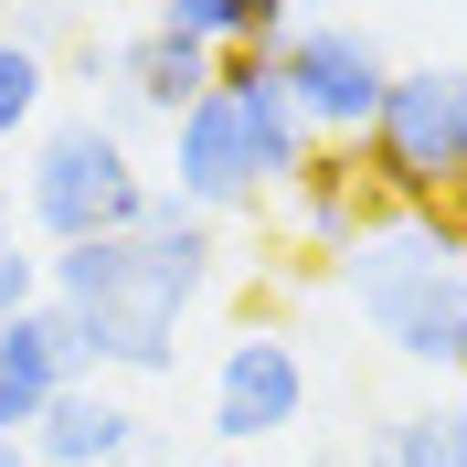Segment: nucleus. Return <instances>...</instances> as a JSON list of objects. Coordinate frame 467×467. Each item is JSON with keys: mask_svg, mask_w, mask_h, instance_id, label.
<instances>
[{"mask_svg": "<svg viewBox=\"0 0 467 467\" xmlns=\"http://www.w3.org/2000/svg\"><path fill=\"white\" fill-rule=\"evenodd\" d=\"M213 287V213L149 202L128 234H86L43 255V329L64 372H171L181 308Z\"/></svg>", "mask_w": 467, "mask_h": 467, "instance_id": "f257e3e1", "label": "nucleus"}, {"mask_svg": "<svg viewBox=\"0 0 467 467\" xmlns=\"http://www.w3.org/2000/svg\"><path fill=\"white\" fill-rule=\"evenodd\" d=\"M350 308L404 350V361H457L467 340V202H425V213H382L350 244Z\"/></svg>", "mask_w": 467, "mask_h": 467, "instance_id": "f03ea898", "label": "nucleus"}, {"mask_svg": "<svg viewBox=\"0 0 467 467\" xmlns=\"http://www.w3.org/2000/svg\"><path fill=\"white\" fill-rule=\"evenodd\" d=\"M350 171L372 181L382 213H425L457 202V75H382V107L350 139Z\"/></svg>", "mask_w": 467, "mask_h": 467, "instance_id": "7ed1b4c3", "label": "nucleus"}, {"mask_svg": "<svg viewBox=\"0 0 467 467\" xmlns=\"http://www.w3.org/2000/svg\"><path fill=\"white\" fill-rule=\"evenodd\" d=\"M149 202H160V192L139 181V160H128V139H117L107 117H64V128H43V149H32V171H22V213L54 234V244L128 234Z\"/></svg>", "mask_w": 467, "mask_h": 467, "instance_id": "20e7f679", "label": "nucleus"}, {"mask_svg": "<svg viewBox=\"0 0 467 467\" xmlns=\"http://www.w3.org/2000/svg\"><path fill=\"white\" fill-rule=\"evenodd\" d=\"M276 75H287V107H297V128L308 139H361V117L382 107V75L393 64L372 54V32H350V22H287L276 43Z\"/></svg>", "mask_w": 467, "mask_h": 467, "instance_id": "39448f33", "label": "nucleus"}, {"mask_svg": "<svg viewBox=\"0 0 467 467\" xmlns=\"http://www.w3.org/2000/svg\"><path fill=\"white\" fill-rule=\"evenodd\" d=\"M171 202H181V213H244V202H265L244 107H234L223 86H202L192 107L171 117Z\"/></svg>", "mask_w": 467, "mask_h": 467, "instance_id": "423d86ee", "label": "nucleus"}, {"mask_svg": "<svg viewBox=\"0 0 467 467\" xmlns=\"http://www.w3.org/2000/svg\"><path fill=\"white\" fill-rule=\"evenodd\" d=\"M297 414H308V361H297V340L244 329V340L223 350V372H213V436L223 446H276Z\"/></svg>", "mask_w": 467, "mask_h": 467, "instance_id": "0eeeda50", "label": "nucleus"}, {"mask_svg": "<svg viewBox=\"0 0 467 467\" xmlns=\"http://www.w3.org/2000/svg\"><path fill=\"white\" fill-rule=\"evenodd\" d=\"M22 446L43 467H107V457H149V425L107 393V372H75L43 393V414L22 425Z\"/></svg>", "mask_w": 467, "mask_h": 467, "instance_id": "6e6552de", "label": "nucleus"}, {"mask_svg": "<svg viewBox=\"0 0 467 467\" xmlns=\"http://www.w3.org/2000/svg\"><path fill=\"white\" fill-rule=\"evenodd\" d=\"M107 75H117V96H128V107L181 117L192 96L213 86V43H192V32H171V22H149L139 43H117V54H107Z\"/></svg>", "mask_w": 467, "mask_h": 467, "instance_id": "1a4fd4ad", "label": "nucleus"}, {"mask_svg": "<svg viewBox=\"0 0 467 467\" xmlns=\"http://www.w3.org/2000/svg\"><path fill=\"white\" fill-rule=\"evenodd\" d=\"M287 192H297V234H308L319 255H350V244H361V234L382 223L372 181L350 171V149H308V171H297Z\"/></svg>", "mask_w": 467, "mask_h": 467, "instance_id": "9d476101", "label": "nucleus"}, {"mask_svg": "<svg viewBox=\"0 0 467 467\" xmlns=\"http://www.w3.org/2000/svg\"><path fill=\"white\" fill-rule=\"evenodd\" d=\"M54 382H75V372H64V350H54V329H43V308L0 319V436H22L32 414H43V393H54Z\"/></svg>", "mask_w": 467, "mask_h": 467, "instance_id": "9b49d317", "label": "nucleus"}, {"mask_svg": "<svg viewBox=\"0 0 467 467\" xmlns=\"http://www.w3.org/2000/svg\"><path fill=\"white\" fill-rule=\"evenodd\" d=\"M160 22L171 32H192V43H213V54H244V43H276V32L297 22L287 0H160Z\"/></svg>", "mask_w": 467, "mask_h": 467, "instance_id": "f8f14e48", "label": "nucleus"}, {"mask_svg": "<svg viewBox=\"0 0 467 467\" xmlns=\"http://www.w3.org/2000/svg\"><path fill=\"white\" fill-rule=\"evenodd\" d=\"M372 467H467V404H414L382 425Z\"/></svg>", "mask_w": 467, "mask_h": 467, "instance_id": "ddd939ff", "label": "nucleus"}, {"mask_svg": "<svg viewBox=\"0 0 467 467\" xmlns=\"http://www.w3.org/2000/svg\"><path fill=\"white\" fill-rule=\"evenodd\" d=\"M43 86H54V64L32 54V43H11V32H0V139H22L32 117H43Z\"/></svg>", "mask_w": 467, "mask_h": 467, "instance_id": "4468645a", "label": "nucleus"}, {"mask_svg": "<svg viewBox=\"0 0 467 467\" xmlns=\"http://www.w3.org/2000/svg\"><path fill=\"white\" fill-rule=\"evenodd\" d=\"M22 308H43V255L0 244V319H22Z\"/></svg>", "mask_w": 467, "mask_h": 467, "instance_id": "2eb2a0df", "label": "nucleus"}, {"mask_svg": "<svg viewBox=\"0 0 467 467\" xmlns=\"http://www.w3.org/2000/svg\"><path fill=\"white\" fill-rule=\"evenodd\" d=\"M11 43H32V54H54V43H64V11H54V0H32V11H22V32H11Z\"/></svg>", "mask_w": 467, "mask_h": 467, "instance_id": "dca6fc26", "label": "nucleus"}, {"mask_svg": "<svg viewBox=\"0 0 467 467\" xmlns=\"http://www.w3.org/2000/svg\"><path fill=\"white\" fill-rule=\"evenodd\" d=\"M457 202H467V75H457Z\"/></svg>", "mask_w": 467, "mask_h": 467, "instance_id": "f3484780", "label": "nucleus"}, {"mask_svg": "<svg viewBox=\"0 0 467 467\" xmlns=\"http://www.w3.org/2000/svg\"><path fill=\"white\" fill-rule=\"evenodd\" d=\"M0 467H43V457H32V446H22V436H0Z\"/></svg>", "mask_w": 467, "mask_h": 467, "instance_id": "a211bd4d", "label": "nucleus"}, {"mask_svg": "<svg viewBox=\"0 0 467 467\" xmlns=\"http://www.w3.org/2000/svg\"><path fill=\"white\" fill-rule=\"evenodd\" d=\"M213 467H265V457H255V446H223V457H213Z\"/></svg>", "mask_w": 467, "mask_h": 467, "instance_id": "6ab92c4d", "label": "nucleus"}, {"mask_svg": "<svg viewBox=\"0 0 467 467\" xmlns=\"http://www.w3.org/2000/svg\"><path fill=\"white\" fill-rule=\"evenodd\" d=\"M0 244H11V192H0Z\"/></svg>", "mask_w": 467, "mask_h": 467, "instance_id": "aec40b11", "label": "nucleus"}, {"mask_svg": "<svg viewBox=\"0 0 467 467\" xmlns=\"http://www.w3.org/2000/svg\"><path fill=\"white\" fill-rule=\"evenodd\" d=\"M107 467H149V457H107Z\"/></svg>", "mask_w": 467, "mask_h": 467, "instance_id": "412c9836", "label": "nucleus"}, {"mask_svg": "<svg viewBox=\"0 0 467 467\" xmlns=\"http://www.w3.org/2000/svg\"><path fill=\"white\" fill-rule=\"evenodd\" d=\"M457 372H467V340H457Z\"/></svg>", "mask_w": 467, "mask_h": 467, "instance_id": "4be33fe9", "label": "nucleus"}, {"mask_svg": "<svg viewBox=\"0 0 467 467\" xmlns=\"http://www.w3.org/2000/svg\"><path fill=\"white\" fill-rule=\"evenodd\" d=\"M0 22H11V0H0Z\"/></svg>", "mask_w": 467, "mask_h": 467, "instance_id": "5701e85b", "label": "nucleus"}]
</instances>
